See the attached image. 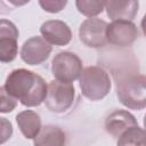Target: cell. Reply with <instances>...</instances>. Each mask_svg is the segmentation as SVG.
Here are the masks:
<instances>
[{"label": "cell", "mask_w": 146, "mask_h": 146, "mask_svg": "<svg viewBox=\"0 0 146 146\" xmlns=\"http://www.w3.org/2000/svg\"><path fill=\"white\" fill-rule=\"evenodd\" d=\"M3 87L24 106L34 107L44 102L48 84L39 74L26 68H17L9 73Z\"/></svg>", "instance_id": "6da1fadb"}, {"label": "cell", "mask_w": 146, "mask_h": 146, "mask_svg": "<svg viewBox=\"0 0 146 146\" xmlns=\"http://www.w3.org/2000/svg\"><path fill=\"white\" fill-rule=\"evenodd\" d=\"M146 79L143 74H124L116 81V95L122 105L130 110L146 106Z\"/></svg>", "instance_id": "7a4b0ae2"}, {"label": "cell", "mask_w": 146, "mask_h": 146, "mask_svg": "<svg viewBox=\"0 0 146 146\" xmlns=\"http://www.w3.org/2000/svg\"><path fill=\"white\" fill-rule=\"evenodd\" d=\"M79 86L82 95L90 100H100L111 90L110 75L99 66H88L79 75Z\"/></svg>", "instance_id": "3957f363"}, {"label": "cell", "mask_w": 146, "mask_h": 146, "mask_svg": "<svg viewBox=\"0 0 146 146\" xmlns=\"http://www.w3.org/2000/svg\"><path fill=\"white\" fill-rule=\"evenodd\" d=\"M74 96L75 89L72 83L52 80L47 88L46 107L54 113H64L72 106Z\"/></svg>", "instance_id": "277c9868"}, {"label": "cell", "mask_w": 146, "mask_h": 146, "mask_svg": "<svg viewBox=\"0 0 146 146\" xmlns=\"http://www.w3.org/2000/svg\"><path fill=\"white\" fill-rule=\"evenodd\" d=\"M82 71V62L78 55L70 51L58 52L51 62V72L56 80L72 83L79 79Z\"/></svg>", "instance_id": "5b68a950"}, {"label": "cell", "mask_w": 146, "mask_h": 146, "mask_svg": "<svg viewBox=\"0 0 146 146\" xmlns=\"http://www.w3.org/2000/svg\"><path fill=\"white\" fill-rule=\"evenodd\" d=\"M108 23L100 18H87L79 29V38L81 42L90 48H102L106 46V27Z\"/></svg>", "instance_id": "8992f818"}, {"label": "cell", "mask_w": 146, "mask_h": 146, "mask_svg": "<svg viewBox=\"0 0 146 146\" xmlns=\"http://www.w3.org/2000/svg\"><path fill=\"white\" fill-rule=\"evenodd\" d=\"M138 36L137 26L129 21H113L106 27V40L117 47L131 46Z\"/></svg>", "instance_id": "52a82bcc"}, {"label": "cell", "mask_w": 146, "mask_h": 146, "mask_svg": "<svg viewBox=\"0 0 146 146\" xmlns=\"http://www.w3.org/2000/svg\"><path fill=\"white\" fill-rule=\"evenodd\" d=\"M51 50V46L42 36H32L23 43L21 58L29 65H40L48 59Z\"/></svg>", "instance_id": "ba28073f"}, {"label": "cell", "mask_w": 146, "mask_h": 146, "mask_svg": "<svg viewBox=\"0 0 146 146\" xmlns=\"http://www.w3.org/2000/svg\"><path fill=\"white\" fill-rule=\"evenodd\" d=\"M42 38L55 46H66L72 39V31L70 26L59 19H50L44 22L40 27Z\"/></svg>", "instance_id": "9c48e42d"}, {"label": "cell", "mask_w": 146, "mask_h": 146, "mask_svg": "<svg viewBox=\"0 0 146 146\" xmlns=\"http://www.w3.org/2000/svg\"><path fill=\"white\" fill-rule=\"evenodd\" d=\"M139 2L136 0H110L105 1L107 16L112 21H129L136 17Z\"/></svg>", "instance_id": "30bf717a"}, {"label": "cell", "mask_w": 146, "mask_h": 146, "mask_svg": "<svg viewBox=\"0 0 146 146\" xmlns=\"http://www.w3.org/2000/svg\"><path fill=\"white\" fill-rule=\"evenodd\" d=\"M135 125H138L136 117L128 111L123 110L112 112L105 120V130L115 138H117L127 129Z\"/></svg>", "instance_id": "8fae6325"}, {"label": "cell", "mask_w": 146, "mask_h": 146, "mask_svg": "<svg viewBox=\"0 0 146 146\" xmlns=\"http://www.w3.org/2000/svg\"><path fill=\"white\" fill-rule=\"evenodd\" d=\"M16 122L22 135L27 139H34L42 128L40 115L31 110L19 112L16 115Z\"/></svg>", "instance_id": "7c38bea8"}, {"label": "cell", "mask_w": 146, "mask_h": 146, "mask_svg": "<svg viewBox=\"0 0 146 146\" xmlns=\"http://www.w3.org/2000/svg\"><path fill=\"white\" fill-rule=\"evenodd\" d=\"M33 140L34 146H65L66 135L59 127L48 124L41 128Z\"/></svg>", "instance_id": "4fadbf2b"}, {"label": "cell", "mask_w": 146, "mask_h": 146, "mask_svg": "<svg viewBox=\"0 0 146 146\" xmlns=\"http://www.w3.org/2000/svg\"><path fill=\"white\" fill-rule=\"evenodd\" d=\"M117 146H146L145 131L139 127L135 125L123 131L117 137Z\"/></svg>", "instance_id": "5bb4252c"}, {"label": "cell", "mask_w": 146, "mask_h": 146, "mask_svg": "<svg viewBox=\"0 0 146 146\" xmlns=\"http://www.w3.org/2000/svg\"><path fill=\"white\" fill-rule=\"evenodd\" d=\"M75 6L82 15L87 17H94L100 14L105 9V1L97 0H78L75 1Z\"/></svg>", "instance_id": "9a60e30c"}, {"label": "cell", "mask_w": 146, "mask_h": 146, "mask_svg": "<svg viewBox=\"0 0 146 146\" xmlns=\"http://www.w3.org/2000/svg\"><path fill=\"white\" fill-rule=\"evenodd\" d=\"M18 52V44L16 39H0V62L10 63L13 62Z\"/></svg>", "instance_id": "2e32d148"}, {"label": "cell", "mask_w": 146, "mask_h": 146, "mask_svg": "<svg viewBox=\"0 0 146 146\" xmlns=\"http://www.w3.org/2000/svg\"><path fill=\"white\" fill-rule=\"evenodd\" d=\"M18 35H19L18 29L11 21L6 18H0V39L10 38L17 40Z\"/></svg>", "instance_id": "e0dca14e"}, {"label": "cell", "mask_w": 146, "mask_h": 146, "mask_svg": "<svg viewBox=\"0 0 146 146\" xmlns=\"http://www.w3.org/2000/svg\"><path fill=\"white\" fill-rule=\"evenodd\" d=\"M17 106V100L10 96L5 87H0V113H9Z\"/></svg>", "instance_id": "ac0fdd59"}, {"label": "cell", "mask_w": 146, "mask_h": 146, "mask_svg": "<svg viewBox=\"0 0 146 146\" xmlns=\"http://www.w3.org/2000/svg\"><path fill=\"white\" fill-rule=\"evenodd\" d=\"M67 1L65 0H40L39 5L41 6V8L44 11L55 14V13H59L62 9H64V7L66 6Z\"/></svg>", "instance_id": "d6986e66"}, {"label": "cell", "mask_w": 146, "mask_h": 146, "mask_svg": "<svg viewBox=\"0 0 146 146\" xmlns=\"http://www.w3.org/2000/svg\"><path fill=\"white\" fill-rule=\"evenodd\" d=\"M13 135L11 122L6 117H0V145L6 143Z\"/></svg>", "instance_id": "ffe728a7"}]
</instances>
